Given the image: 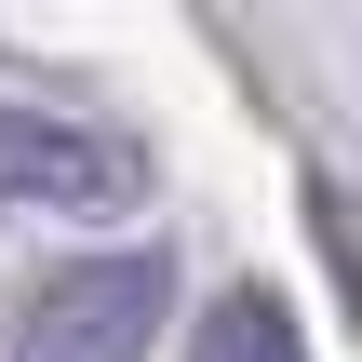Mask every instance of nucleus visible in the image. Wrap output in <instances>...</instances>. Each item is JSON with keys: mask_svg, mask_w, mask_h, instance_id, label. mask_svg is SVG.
<instances>
[{"mask_svg": "<svg viewBox=\"0 0 362 362\" xmlns=\"http://www.w3.org/2000/svg\"><path fill=\"white\" fill-rule=\"evenodd\" d=\"M134 175L148 161L121 134H81V121L0 94V215H107V202H134Z\"/></svg>", "mask_w": 362, "mask_h": 362, "instance_id": "1", "label": "nucleus"}, {"mask_svg": "<svg viewBox=\"0 0 362 362\" xmlns=\"http://www.w3.org/2000/svg\"><path fill=\"white\" fill-rule=\"evenodd\" d=\"M148 322H161V255H94V269L40 282L13 362H148Z\"/></svg>", "mask_w": 362, "mask_h": 362, "instance_id": "2", "label": "nucleus"}, {"mask_svg": "<svg viewBox=\"0 0 362 362\" xmlns=\"http://www.w3.org/2000/svg\"><path fill=\"white\" fill-rule=\"evenodd\" d=\"M188 362H309V336H296L282 296L242 282V296H215V322H202V349H188Z\"/></svg>", "mask_w": 362, "mask_h": 362, "instance_id": "3", "label": "nucleus"}]
</instances>
